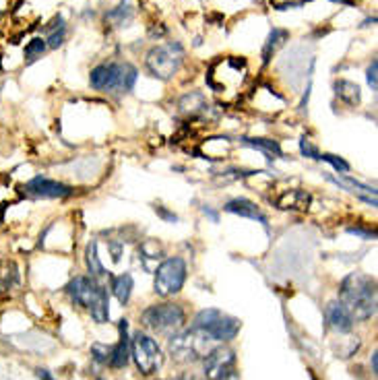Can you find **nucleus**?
<instances>
[{"mask_svg":"<svg viewBox=\"0 0 378 380\" xmlns=\"http://www.w3.org/2000/svg\"><path fill=\"white\" fill-rule=\"evenodd\" d=\"M118 331H120V339L118 343L112 347V354H110V368L114 370H122L128 366L130 362V339H128V320H120L118 323Z\"/></svg>","mask_w":378,"mask_h":380,"instance_id":"nucleus-14","label":"nucleus"},{"mask_svg":"<svg viewBox=\"0 0 378 380\" xmlns=\"http://www.w3.org/2000/svg\"><path fill=\"white\" fill-rule=\"evenodd\" d=\"M275 6H277V11H287V9H298V6H302L306 0H271Z\"/></svg>","mask_w":378,"mask_h":380,"instance_id":"nucleus-31","label":"nucleus"},{"mask_svg":"<svg viewBox=\"0 0 378 380\" xmlns=\"http://www.w3.org/2000/svg\"><path fill=\"white\" fill-rule=\"evenodd\" d=\"M46 40L33 38V40L25 46V65H31V62H35L38 58H42V54L46 52Z\"/></svg>","mask_w":378,"mask_h":380,"instance_id":"nucleus-26","label":"nucleus"},{"mask_svg":"<svg viewBox=\"0 0 378 380\" xmlns=\"http://www.w3.org/2000/svg\"><path fill=\"white\" fill-rule=\"evenodd\" d=\"M377 71H378V62L377 60H372V62H370V67H368V71H366V79H368V85L372 87V91H377V87H378Z\"/></svg>","mask_w":378,"mask_h":380,"instance_id":"nucleus-32","label":"nucleus"},{"mask_svg":"<svg viewBox=\"0 0 378 380\" xmlns=\"http://www.w3.org/2000/svg\"><path fill=\"white\" fill-rule=\"evenodd\" d=\"M23 190L27 196H33V199H67L72 194L71 186L58 182V180L44 178V176L31 178L23 186Z\"/></svg>","mask_w":378,"mask_h":380,"instance_id":"nucleus-12","label":"nucleus"},{"mask_svg":"<svg viewBox=\"0 0 378 380\" xmlns=\"http://www.w3.org/2000/svg\"><path fill=\"white\" fill-rule=\"evenodd\" d=\"M187 261L182 257H169L155 267V279H153V291L160 298H172L182 291L187 284Z\"/></svg>","mask_w":378,"mask_h":380,"instance_id":"nucleus-7","label":"nucleus"},{"mask_svg":"<svg viewBox=\"0 0 378 380\" xmlns=\"http://www.w3.org/2000/svg\"><path fill=\"white\" fill-rule=\"evenodd\" d=\"M211 339L205 332L196 331L190 327L189 331H178L169 337V354L178 362H196L199 357L207 356L205 345Z\"/></svg>","mask_w":378,"mask_h":380,"instance_id":"nucleus-9","label":"nucleus"},{"mask_svg":"<svg viewBox=\"0 0 378 380\" xmlns=\"http://www.w3.org/2000/svg\"><path fill=\"white\" fill-rule=\"evenodd\" d=\"M110 354H112V347H108V345H101V343H94L91 345V357H94L97 364H108L110 362Z\"/></svg>","mask_w":378,"mask_h":380,"instance_id":"nucleus-29","label":"nucleus"},{"mask_svg":"<svg viewBox=\"0 0 378 380\" xmlns=\"http://www.w3.org/2000/svg\"><path fill=\"white\" fill-rule=\"evenodd\" d=\"M287 40V31L284 29H273L267 38V44H265V50H262V62L269 65L273 54L277 52V48L284 46V42Z\"/></svg>","mask_w":378,"mask_h":380,"instance_id":"nucleus-24","label":"nucleus"},{"mask_svg":"<svg viewBox=\"0 0 378 380\" xmlns=\"http://www.w3.org/2000/svg\"><path fill=\"white\" fill-rule=\"evenodd\" d=\"M321 162H327L329 166H333V169H335L337 174H348V172H350V164H348L343 157H339V155H333V153H321Z\"/></svg>","mask_w":378,"mask_h":380,"instance_id":"nucleus-27","label":"nucleus"},{"mask_svg":"<svg viewBox=\"0 0 378 380\" xmlns=\"http://www.w3.org/2000/svg\"><path fill=\"white\" fill-rule=\"evenodd\" d=\"M116 17H120L118 25H122L124 21H128V19L133 17V6H130V0L120 2L114 11H110V13H108V19H116Z\"/></svg>","mask_w":378,"mask_h":380,"instance_id":"nucleus-28","label":"nucleus"},{"mask_svg":"<svg viewBox=\"0 0 378 380\" xmlns=\"http://www.w3.org/2000/svg\"><path fill=\"white\" fill-rule=\"evenodd\" d=\"M137 79H139V71L128 62L97 65L89 74V83L95 91H110V94L133 91Z\"/></svg>","mask_w":378,"mask_h":380,"instance_id":"nucleus-2","label":"nucleus"},{"mask_svg":"<svg viewBox=\"0 0 378 380\" xmlns=\"http://www.w3.org/2000/svg\"><path fill=\"white\" fill-rule=\"evenodd\" d=\"M310 203H312V196L308 194L306 190H285L284 194L277 199V209H282V211H306Z\"/></svg>","mask_w":378,"mask_h":380,"instance_id":"nucleus-16","label":"nucleus"},{"mask_svg":"<svg viewBox=\"0 0 378 380\" xmlns=\"http://www.w3.org/2000/svg\"><path fill=\"white\" fill-rule=\"evenodd\" d=\"M174 380H196L192 374H180V376H176Z\"/></svg>","mask_w":378,"mask_h":380,"instance_id":"nucleus-37","label":"nucleus"},{"mask_svg":"<svg viewBox=\"0 0 378 380\" xmlns=\"http://www.w3.org/2000/svg\"><path fill=\"white\" fill-rule=\"evenodd\" d=\"M339 302L354 320H368L377 314V281L368 275L352 273L339 285Z\"/></svg>","mask_w":378,"mask_h":380,"instance_id":"nucleus-1","label":"nucleus"},{"mask_svg":"<svg viewBox=\"0 0 378 380\" xmlns=\"http://www.w3.org/2000/svg\"><path fill=\"white\" fill-rule=\"evenodd\" d=\"M246 60L238 58V56H228L221 58L217 62H213L209 74H207V83L215 94H223L228 89H238L242 87L244 79H246Z\"/></svg>","mask_w":378,"mask_h":380,"instance_id":"nucleus-6","label":"nucleus"},{"mask_svg":"<svg viewBox=\"0 0 378 380\" xmlns=\"http://www.w3.org/2000/svg\"><path fill=\"white\" fill-rule=\"evenodd\" d=\"M133 289H135V279H133L130 273H122V275L112 279V291H114L116 300H118L122 306H126L130 302Z\"/></svg>","mask_w":378,"mask_h":380,"instance_id":"nucleus-21","label":"nucleus"},{"mask_svg":"<svg viewBox=\"0 0 378 380\" xmlns=\"http://www.w3.org/2000/svg\"><path fill=\"white\" fill-rule=\"evenodd\" d=\"M106 287L99 284L95 277H85V275H79V277H74L71 284L67 285V294H69V298H71L72 302L77 304V306H83V308H91L94 306V302L99 298V294L104 291Z\"/></svg>","mask_w":378,"mask_h":380,"instance_id":"nucleus-11","label":"nucleus"},{"mask_svg":"<svg viewBox=\"0 0 378 380\" xmlns=\"http://www.w3.org/2000/svg\"><path fill=\"white\" fill-rule=\"evenodd\" d=\"M85 264H87V271L91 277H104L106 275V269L99 261V255H97V242L91 240L85 248Z\"/></svg>","mask_w":378,"mask_h":380,"instance_id":"nucleus-23","label":"nucleus"},{"mask_svg":"<svg viewBox=\"0 0 378 380\" xmlns=\"http://www.w3.org/2000/svg\"><path fill=\"white\" fill-rule=\"evenodd\" d=\"M187 314L178 304H153L149 308L143 310L141 323L145 329L157 332V335H167L172 337L184 327Z\"/></svg>","mask_w":378,"mask_h":380,"instance_id":"nucleus-5","label":"nucleus"},{"mask_svg":"<svg viewBox=\"0 0 378 380\" xmlns=\"http://www.w3.org/2000/svg\"><path fill=\"white\" fill-rule=\"evenodd\" d=\"M48 38L46 44L48 48H60L65 44V38H67V23L62 19V15H56L54 21L46 27Z\"/></svg>","mask_w":378,"mask_h":380,"instance_id":"nucleus-22","label":"nucleus"},{"mask_svg":"<svg viewBox=\"0 0 378 380\" xmlns=\"http://www.w3.org/2000/svg\"><path fill=\"white\" fill-rule=\"evenodd\" d=\"M223 211H228V213H234L240 215V217H248V219H255V221H259L260 225L265 228V230H269V219L265 217V215L260 213V209L252 203V201H248V199H232V201H228L226 205H223Z\"/></svg>","mask_w":378,"mask_h":380,"instance_id":"nucleus-15","label":"nucleus"},{"mask_svg":"<svg viewBox=\"0 0 378 380\" xmlns=\"http://www.w3.org/2000/svg\"><path fill=\"white\" fill-rule=\"evenodd\" d=\"M348 232L364 238V240H374V238H377V232H372V230H362V228H348Z\"/></svg>","mask_w":378,"mask_h":380,"instance_id":"nucleus-33","label":"nucleus"},{"mask_svg":"<svg viewBox=\"0 0 378 380\" xmlns=\"http://www.w3.org/2000/svg\"><path fill=\"white\" fill-rule=\"evenodd\" d=\"M130 357L137 366V370L141 372L143 376H151L162 368V350L157 345V341L147 335V332H135V337L130 339Z\"/></svg>","mask_w":378,"mask_h":380,"instance_id":"nucleus-8","label":"nucleus"},{"mask_svg":"<svg viewBox=\"0 0 378 380\" xmlns=\"http://www.w3.org/2000/svg\"><path fill=\"white\" fill-rule=\"evenodd\" d=\"M178 108H180V112L187 114V116H203V114L209 112L207 97L203 94H199V91H190V94L184 95V97L180 99V104H178Z\"/></svg>","mask_w":378,"mask_h":380,"instance_id":"nucleus-17","label":"nucleus"},{"mask_svg":"<svg viewBox=\"0 0 378 380\" xmlns=\"http://www.w3.org/2000/svg\"><path fill=\"white\" fill-rule=\"evenodd\" d=\"M232 379H234V376H232ZM232 379H228V380H232Z\"/></svg>","mask_w":378,"mask_h":380,"instance_id":"nucleus-40","label":"nucleus"},{"mask_svg":"<svg viewBox=\"0 0 378 380\" xmlns=\"http://www.w3.org/2000/svg\"><path fill=\"white\" fill-rule=\"evenodd\" d=\"M370 366H372V374H378V352H374L370 357Z\"/></svg>","mask_w":378,"mask_h":380,"instance_id":"nucleus-36","label":"nucleus"},{"mask_svg":"<svg viewBox=\"0 0 378 380\" xmlns=\"http://www.w3.org/2000/svg\"><path fill=\"white\" fill-rule=\"evenodd\" d=\"M155 213L160 215L162 219H166V221H169V223H176V221H178V215L172 213V211H167L166 207H155Z\"/></svg>","mask_w":378,"mask_h":380,"instance_id":"nucleus-34","label":"nucleus"},{"mask_svg":"<svg viewBox=\"0 0 378 380\" xmlns=\"http://www.w3.org/2000/svg\"><path fill=\"white\" fill-rule=\"evenodd\" d=\"M35 374H38V379L40 380H54L52 379V374L48 372L46 368H38V370H35Z\"/></svg>","mask_w":378,"mask_h":380,"instance_id":"nucleus-35","label":"nucleus"},{"mask_svg":"<svg viewBox=\"0 0 378 380\" xmlns=\"http://www.w3.org/2000/svg\"><path fill=\"white\" fill-rule=\"evenodd\" d=\"M325 318H327V325H329L335 332L345 335V332H350L354 329L355 320L352 318L350 310L345 308L339 300H335V302H329V304H327V308H325Z\"/></svg>","mask_w":378,"mask_h":380,"instance_id":"nucleus-13","label":"nucleus"},{"mask_svg":"<svg viewBox=\"0 0 378 380\" xmlns=\"http://www.w3.org/2000/svg\"><path fill=\"white\" fill-rule=\"evenodd\" d=\"M162 255H164L162 246L157 242H153V240H147L139 246V259H141L143 267L147 271H153L157 267V262L162 261Z\"/></svg>","mask_w":378,"mask_h":380,"instance_id":"nucleus-19","label":"nucleus"},{"mask_svg":"<svg viewBox=\"0 0 378 380\" xmlns=\"http://www.w3.org/2000/svg\"><path fill=\"white\" fill-rule=\"evenodd\" d=\"M95 380H106V379H95Z\"/></svg>","mask_w":378,"mask_h":380,"instance_id":"nucleus-39","label":"nucleus"},{"mask_svg":"<svg viewBox=\"0 0 378 380\" xmlns=\"http://www.w3.org/2000/svg\"><path fill=\"white\" fill-rule=\"evenodd\" d=\"M184 62V48L178 42H167L164 46L151 48L145 56V67L151 77L160 81H169L176 77Z\"/></svg>","mask_w":378,"mask_h":380,"instance_id":"nucleus-3","label":"nucleus"},{"mask_svg":"<svg viewBox=\"0 0 378 380\" xmlns=\"http://www.w3.org/2000/svg\"><path fill=\"white\" fill-rule=\"evenodd\" d=\"M203 211H205V215H209V217H211L213 221H217V213H213L211 209H207V207H205V209H203Z\"/></svg>","mask_w":378,"mask_h":380,"instance_id":"nucleus-38","label":"nucleus"},{"mask_svg":"<svg viewBox=\"0 0 378 380\" xmlns=\"http://www.w3.org/2000/svg\"><path fill=\"white\" fill-rule=\"evenodd\" d=\"M335 95H337L343 104H348V106H352V108L357 106L360 99H362L360 85L354 83V81H345V79L335 81Z\"/></svg>","mask_w":378,"mask_h":380,"instance_id":"nucleus-18","label":"nucleus"},{"mask_svg":"<svg viewBox=\"0 0 378 380\" xmlns=\"http://www.w3.org/2000/svg\"><path fill=\"white\" fill-rule=\"evenodd\" d=\"M300 153L304 155V157H310V160H316V162H321V151L312 145L310 139L306 137H302L300 139Z\"/></svg>","mask_w":378,"mask_h":380,"instance_id":"nucleus-30","label":"nucleus"},{"mask_svg":"<svg viewBox=\"0 0 378 380\" xmlns=\"http://www.w3.org/2000/svg\"><path fill=\"white\" fill-rule=\"evenodd\" d=\"M236 370V352L228 345H219L207 352L203 362V372L207 380H228Z\"/></svg>","mask_w":378,"mask_h":380,"instance_id":"nucleus-10","label":"nucleus"},{"mask_svg":"<svg viewBox=\"0 0 378 380\" xmlns=\"http://www.w3.org/2000/svg\"><path fill=\"white\" fill-rule=\"evenodd\" d=\"M242 323L230 316V314H223L221 310L217 308H207L201 310L196 316H194V323H192V329L205 332L211 341H232L240 332Z\"/></svg>","mask_w":378,"mask_h":380,"instance_id":"nucleus-4","label":"nucleus"},{"mask_svg":"<svg viewBox=\"0 0 378 380\" xmlns=\"http://www.w3.org/2000/svg\"><path fill=\"white\" fill-rule=\"evenodd\" d=\"M240 142L246 145V147H252V149H259L262 151L269 160H275V157H282L284 151H282V145L273 139H252V137H240Z\"/></svg>","mask_w":378,"mask_h":380,"instance_id":"nucleus-20","label":"nucleus"},{"mask_svg":"<svg viewBox=\"0 0 378 380\" xmlns=\"http://www.w3.org/2000/svg\"><path fill=\"white\" fill-rule=\"evenodd\" d=\"M89 312H91L95 323H99V325L108 323V318H110V298H108V289H104V291L99 294V298L95 300L94 306L89 308Z\"/></svg>","mask_w":378,"mask_h":380,"instance_id":"nucleus-25","label":"nucleus"}]
</instances>
